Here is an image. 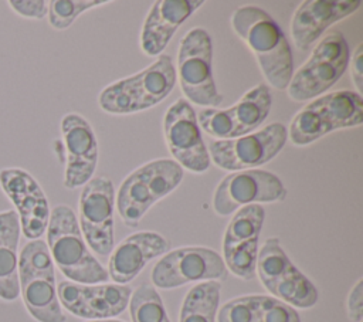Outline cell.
<instances>
[{"mask_svg": "<svg viewBox=\"0 0 363 322\" xmlns=\"http://www.w3.org/2000/svg\"><path fill=\"white\" fill-rule=\"evenodd\" d=\"M350 61L349 44L345 35L329 31L316 43L308 61L292 75L286 88L292 101L315 99L336 84Z\"/></svg>", "mask_w": 363, "mask_h": 322, "instance_id": "52a82bcc", "label": "cell"}, {"mask_svg": "<svg viewBox=\"0 0 363 322\" xmlns=\"http://www.w3.org/2000/svg\"><path fill=\"white\" fill-rule=\"evenodd\" d=\"M221 284L218 281L199 282L184 296L179 322H216Z\"/></svg>", "mask_w": 363, "mask_h": 322, "instance_id": "cb8c5ba5", "label": "cell"}, {"mask_svg": "<svg viewBox=\"0 0 363 322\" xmlns=\"http://www.w3.org/2000/svg\"><path fill=\"white\" fill-rule=\"evenodd\" d=\"M177 72L183 94L193 104L217 108L223 102L213 77V43L204 28L194 27L182 38Z\"/></svg>", "mask_w": 363, "mask_h": 322, "instance_id": "9c48e42d", "label": "cell"}, {"mask_svg": "<svg viewBox=\"0 0 363 322\" xmlns=\"http://www.w3.org/2000/svg\"><path fill=\"white\" fill-rule=\"evenodd\" d=\"M264 218L265 210L261 204H248L238 209L225 228L223 238V252L238 247L259 244V234L264 226Z\"/></svg>", "mask_w": 363, "mask_h": 322, "instance_id": "603a6c76", "label": "cell"}, {"mask_svg": "<svg viewBox=\"0 0 363 322\" xmlns=\"http://www.w3.org/2000/svg\"><path fill=\"white\" fill-rule=\"evenodd\" d=\"M362 6L360 0L320 1L305 0L296 9L291 21V35L301 51H308L335 23L353 14Z\"/></svg>", "mask_w": 363, "mask_h": 322, "instance_id": "ffe728a7", "label": "cell"}, {"mask_svg": "<svg viewBox=\"0 0 363 322\" xmlns=\"http://www.w3.org/2000/svg\"><path fill=\"white\" fill-rule=\"evenodd\" d=\"M352 79L360 94L363 89V44H359L352 55Z\"/></svg>", "mask_w": 363, "mask_h": 322, "instance_id": "4dcf8cb0", "label": "cell"}, {"mask_svg": "<svg viewBox=\"0 0 363 322\" xmlns=\"http://www.w3.org/2000/svg\"><path fill=\"white\" fill-rule=\"evenodd\" d=\"M108 3V0H51L48 1V23L55 30H65L79 14Z\"/></svg>", "mask_w": 363, "mask_h": 322, "instance_id": "484cf974", "label": "cell"}, {"mask_svg": "<svg viewBox=\"0 0 363 322\" xmlns=\"http://www.w3.org/2000/svg\"><path fill=\"white\" fill-rule=\"evenodd\" d=\"M176 68L166 54L145 70L109 84L98 96L99 106L115 115L135 113L162 102L174 88Z\"/></svg>", "mask_w": 363, "mask_h": 322, "instance_id": "277c9868", "label": "cell"}, {"mask_svg": "<svg viewBox=\"0 0 363 322\" xmlns=\"http://www.w3.org/2000/svg\"><path fill=\"white\" fill-rule=\"evenodd\" d=\"M347 316L352 322H362L363 321V279H357L347 295L346 301Z\"/></svg>", "mask_w": 363, "mask_h": 322, "instance_id": "f546056e", "label": "cell"}, {"mask_svg": "<svg viewBox=\"0 0 363 322\" xmlns=\"http://www.w3.org/2000/svg\"><path fill=\"white\" fill-rule=\"evenodd\" d=\"M170 243L155 231H138L122 240L109 254L108 275L119 285L133 281L145 265L156 257L164 255Z\"/></svg>", "mask_w": 363, "mask_h": 322, "instance_id": "d6986e66", "label": "cell"}, {"mask_svg": "<svg viewBox=\"0 0 363 322\" xmlns=\"http://www.w3.org/2000/svg\"><path fill=\"white\" fill-rule=\"evenodd\" d=\"M227 267L223 257L207 247H182L167 251L153 267L150 278L162 289L179 288L190 282L224 281Z\"/></svg>", "mask_w": 363, "mask_h": 322, "instance_id": "7c38bea8", "label": "cell"}, {"mask_svg": "<svg viewBox=\"0 0 363 322\" xmlns=\"http://www.w3.org/2000/svg\"><path fill=\"white\" fill-rule=\"evenodd\" d=\"M286 189L281 179L268 170L247 169L227 174L217 186L213 207L218 216H228L248 204L282 201Z\"/></svg>", "mask_w": 363, "mask_h": 322, "instance_id": "4fadbf2b", "label": "cell"}, {"mask_svg": "<svg viewBox=\"0 0 363 322\" xmlns=\"http://www.w3.org/2000/svg\"><path fill=\"white\" fill-rule=\"evenodd\" d=\"M20 221L14 210L0 211V299L13 302L20 296L18 241Z\"/></svg>", "mask_w": 363, "mask_h": 322, "instance_id": "7402d4cb", "label": "cell"}, {"mask_svg": "<svg viewBox=\"0 0 363 322\" xmlns=\"http://www.w3.org/2000/svg\"><path fill=\"white\" fill-rule=\"evenodd\" d=\"M0 187L14 206L21 234L27 240H38L50 220V204L40 183L21 167L0 170Z\"/></svg>", "mask_w": 363, "mask_h": 322, "instance_id": "e0dca14e", "label": "cell"}, {"mask_svg": "<svg viewBox=\"0 0 363 322\" xmlns=\"http://www.w3.org/2000/svg\"><path fill=\"white\" fill-rule=\"evenodd\" d=\"M288 131L284 123L274 122L258 132L208 142V156L223 170L240 172L255 169L272 160L285 146Z\"/></svg>", "mask_w": 363, "mask_h": 322, "instance_id": "30bf717a", "label": "cell"}, {"mask_svg": "<svg viewBox=\"0 0 363 322\" xmlns=\"http://www.w3.org/2000/svg\"><path fill=\"white\" fill-rule=\"evenodd\" d=\"M363 123L362 94L342 89L318 96L292 118L288 136L296 146L309 145L322 136L343 128Z\"/></svg>", "mask_w": 363, "mask_h": 322, "instance_id": "8992f818", "label": "cell"}, {"mask_svg": "<svg viewBox=\"0 0 363 322\" xmlns=\"http://www.w3.org/2000/svg\"><path fill=\"white\" fill-rule=\"evenodd\" d=\"M231 26L255 55L268 85L286 89L294 75V57L278 23L258 6H242L234 10Z\"/></svg>", "mask_w": 363, "mask_h": 322, "instance_id": "6da1fadb", "label": "cell"}, {"mask_svg": "<svg viewBox=\"0 0 363 322\" xmlns=\"http://www.w3.org/2000/svg\"><path fill=\"white\" fill-rule=\"evenodd\" d=\"M61 133L67 150L64 186L77 189L88 183L98 163V142L89 122L79 113H67L61 119Z\"/></svg>", "mask_w": 363, "mask_h": 322, "instance_id": "ac0fdd59", "label": "cell"}, {"mask_svg": "<svg viewBox=\"0 0 363 322\" xmlns=\"http://www.w3.org/2000/svg\"><path fill=\"white\" fill-rule=\"evenodd\" d=\"M163 133L167 149L183 169L203 173L210 167V156L191 104L179 98L163 118Z\"/></svg>", "mask_w": 363, "mask_h": 322, "instance_id": "9a60e30c", "label": "cell"}, {"mask_svg": "<svg viewBox=\"0 0 363 322\" xmlns=\"http://www.w3.org/2000/svg\"><path fill=\"white\" fill-rule=\"evenodd\" d=\"M61 308L74 316L98 321L113 319L129 304L132 288L119 284H78L61 281L57 285Z\"/></svg>", "mask_w": 363, "mask_h": 322, "instance_id": "2e32d148", "label": "cell"}, {"mask_svg": "<svg viewBox=\"0 0 363 322\" xmlns=\"http://www.w3.org/2000/svg\"><path fill=\"white\" fill-rule=\"evenodd\" d=\"M113 183L105 177H92L79 196V228L86 245L101 257L113 250Z\"/></svg>", "mask_w": 363, "mask_h": 322, "instance_id": "5bb4252c", "label": "cell"}, {"mask_svg": "<svg viewBox=\"0 0 363 322\" xmlns=\"http://www.w3.org/2000/svg\"><path fill=\"white\" fill-rule=\"evenodd\" d=\"M9 6L14 13L26 18L41 20L48 14V1L45 0H10Z\"/></svg>", "mask_w": 363, "mask_h": 322, "instance_id": "f1b7e54d", "label": "cell"}, {"mask_svg": "<svg viewBox=\"0 0 363 322\" xmlns=\"http://www.w3.org/2000/svg\"><path fill=\"white\" fill-rule=\"evenodd\" d=\"M45 233L51 260L68 281L104 284L109 279L108 271L91 254L69 206L57 204L51 209Z\"/></svg>", "mask_w": 363, "mask_h": 322, "instance_id": "7a4b0ae2", "label": "cell"}, {"mask_svg": "<svg viewBox=\"0 0 363 322\" xmlns=\"http://www.w3.org/2000/svg\"><path fill=\"white\" fill-rule=\"evenodd\" d=\"M128 306L132 322H170L162 296L150 284H140L132 292Z\"/></svg>", "mask_w": 363, "mask_h": 322, "instance_id": "d4e9b609", "label": "cell"}, {"mask_svg": "<svg viewBox=\"0 0 363 322\" xmlns=\"http://www.w3.org/2000/svg\"><path fill=\"white\" fill-rule=\"evenodd\" d=\"M88 322H122V321H116V319H98V321H88Z\"/></svg>", "mask_w": 363, "mask_h": 322, "instance_id": "1f68e13d", "label": "cell"}, {"mask_svg": "<svg viewBox=\"0 0 363 322\" xmlns=\"http://www.w3.org/2000/svg\"><path fill=\"white\" fill-rule=\"evenodd\" d=\"M204 4L201 0H159L155 1L140 34L142 51L147 55H159L176 30Z\"/></svg>", "mask_w": 363, "mask_h": 322, "instance_id": "44dd1931", "label": "cell"}, {"mask_svg": "<svg viewBox=\"0 0 363 322\" xmlns=\"http://www.w3.org/2000/svg\"><path fill=\"white\" fill-rule=\"evenodd\" d=\"M258 322H301L295 308L268 295H259Z\"/></svg>", "mask_w": 363, "mask_h": 322, "instance_id": "83f0119b", "label": "cell"}, {"mask_svg": "<svg viewBox=\"0 0 363 322\" xmlns=\"http://www.w3.org/2000/svg\"><path fill=\"white\" fill-rule=\"evenodd\" d=\"M18 287L24 308L34 321H67L57 295L55 265L41 238L27 241L18 252Z\"/></svg>", "mask_w": 363, "mask_h": 322, "instance_id": "3957f363", "label": "cell"}, {"mask_svg": "<svg viewBox=\"0 0 363 322\" xmlns=\"http://www.w3.org/2000/svg\"><path fill=\"white\" fill-rule=\"evenodd\" d=\"M183 167L172 159L147 162L125 177L115 197L116 210L125 226L135 228L147 210L170 194L183 180Z\"/></svg>", "mask_w": 363, "mask_h": 322, "instance_id": "5b68a950", "label": "cell"}, {"mask_svg": "<svg viewBox=\"0 0 363 322\" xmlns=\"http://www.w3.org/2000/svg\"><path fill=\"white\" fill-rule=\"evenodd\" d=\"M259 295H244L225 302L217 311V322H258Z\"/></svg>", "mask_w": 363, "mask_h": 322, "instance_id": "4316f807", "label": "cell"}, {"mask_svg": "<svg viewBox=\"0 0 363 322\" xmlns=\"http://www.w3.org/2000/svg\"><path fill=\"white\" fill-rule=\"evenodd\" d=\"M272 108V94L267 84H258L245 92L230 108L201 109L197 116L199 126L210 136L234 139L259 128Z\"/></svg>", "mask_w": 363, "mask_h": 322, "instance_id": "8fae6325", "label": "cell"}, {"mask_svg": "<svg viewBox=\"0 0 363 322\" xmlns=\"http://www.w3.org/2000/svg\"><path fill=\"white\" fill-rule=\"evenodd\" d=\"M255 272L274 298L292 308L308 309L316 305V287L289 260L277 237H269L258 250Z\"/></svg>", "mask_w": 363, "mask_h": 322, "instance_id": "ba28073f", "label": "cell"}]
</instances>
